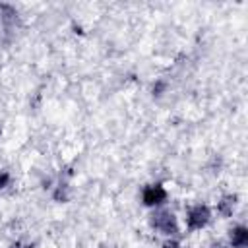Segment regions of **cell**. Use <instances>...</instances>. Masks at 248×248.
<instances>
[{
	"instance_id": "obj_1",
	"label": "cell",
	"mask_w": 248,
	"mask_h": 248,
	"mask_svg": "<svg viewBox=\"0 0 248 248\" xmlns=\"http://www.w3.org/2000/svg\"><path fill=\"white\" fill-rule=\"evenodd\" d=\"M209 219H211L209 207L203 205V203H198V205L188 209V213H186V227L190 231H198V229H203L209 223Z\"/></svg>"
},
{
	"instance_id": "obj_2",
	"label": "cell",
	"mask_w": 248,
	"mask_h": 248,
	"mask_svg": "<svg viewBox=\"0 0 248 248\" xmlns=\"http://www.w3.org/2000/svg\"><path fill=\"white\" fill-rule=\"evenodd\" d=\"M151 225L157 231H161L163 234H169V236L178 232V221H176L174 213H170V211H157L151 219Z\"/></svg>"
},
{
	"instance_id": "obj_3",
	"label": "cell",
	"mask_w": 248,
	"mask_h": 248,
	"mask_svg": "<svg viewBox=\"0 0 248 248\" xmlns=\"http://www.w3.org/2000/svg\"><path fill=\"white\" fill-rule=\"evenodd\" d=\"M165 200H167V190L163 188V184H149L141 192V202L147 207L161 205V203H165Z\"/></svg>"
},
{
	"instance_id": "obj_4",
	"label": "cell",
	"mask_w": 248,
	"mask_h": 248,
	"mask_svg": "<svg viewBox=\"0 0 248 248\" xmlns=\"http://www.w3.org/2000/svg\"><path fill=\"white\" fill-rule=\"evenodd\" d=\"M231 244L234 248H244L248 244V229L244 225H238L231 231Z\"/></svg>"
},
{
	"instance_id": "obj_5",
	"label": "cell",
	"mask_w": 248,
	"mask_h": 248,
	"mask_svg": "<svg viewBox=\"0 0 248 248\" xmlns=\"http://www.w3.org/2000/svg\"><path fill=\"white\" fill-rule=\"evenodd\" d=\"M17 19V12L14 6L10 4H0V25L4 27H12Z\"/></svg>"
},
{
	"instance_id": "obj_6",
	"label": "cell",
	"mask_w": 248,
	"mask_h": 248,
	"mask_svg": "<svg viewBox=\"0 0 248 248\" xmlns=\"http://www.w3.org/2000/svg\"><path fill=\"white\" fill-rule=\"evenodd\" d=\"M234 205H236V196L227 194V196H223V198L219 200V203H217V211H219L223 217H231L232 211H234Z\"/></svg>"
},
{
	"instance_id": "obj_7",
	"label": "cell",
	"mask_w": 248,
	"mask_h": 248,
	"mask_svg": "<svg viewBox=\"0 0 248 248\" xmlns=\"http://www.w3.org/2000/svg\"><path fill=\"white\" fill-rule=\"evenodd\" d=\"M52 198H54V202H60V203L68 202V200H70V188H68V184H66V182H60V184L56 186Z\"/></svg>"
},
{
	"instance_id": "obj_8",
	"label": "cell",
	"mask_w": 248,
	"mask_h": 248,
	"mask_svg": "<svg viewBox=\"0 0 248 248\" xmlns=\"http://www.w3.org/2000/svg\"><path fill=\"white\" fill-rule=\"evenodd\" d=\"M151 91H153V95H155V97H161V95L167 91V81H165V79H157V81L153 83Z\"/></svg>"
},
{
	"instance_id": "obj_9",
	"label": "cell",
	"mask_w": 248,
	"mask_h": 248,
	"mask_svg": "<svg viewBox=\"0 0 248 248\" xmlns=\"http://www.w3.org/2000/svg\"><path fill=\"white\" fill-rule=\"evenodd\" d=\"M8 184H10V172L0 170V190H4Z\"/></svg>"
},
{
	"instance_id": "obj_10",
	"label": "cell",
	"mask_w": 248,
	"mask_h": 248,
	"mask_svg": "<svg viewBox=\"0 0 248 248\" xmlns=\"http://www.w3.org/2000/svg\"><path fill=\"white\" fill-rule=\"evenodd\" d=\"M161 248H180V244H178L176 240H167V242H165Z\"/></svg>"
},
{
	"instance_id": "obj_11",
	"label": "cell",
	"mask_w": 248,
	"mask_h": 248,
	"mask_svg": "<svg viewBox=\"0 0 248 248\" xmlns=\"http://www.w3.org/2000/svg\"><path fill=\"white\" fill-rule=\"evenodd\" d=\"M0 136H2V124H0Z\"/></svg>"
},
{
	"instance_id": "obj_12",
	"label": "cell",
	"mask_w": 248,
	"mask_h": 248,
	"mask_svg": "<svg viewBox=\"0 0 248 248\" xmlns=\"http://www.w3.org/2000/svg\"><path fill=\"white\" fill-rule=\"evenodd\" d=\"M213 248H223V246H213Z\"/></svg>"
},
{
	"instance_id": "obj_13",
	"label": "cell",
	"mask_w": 248,
	"mask_h": 248,
	"mask_svg": "<svg viewBox=\"0 0 248 248\" xmlns=\"http://www.w3.org/2000/svg\"><path fill=\"white\" fill-rule=\"evenodd\" d=\"M29 248H31V246H29Z\"/></svg>"
}]
</instances>
